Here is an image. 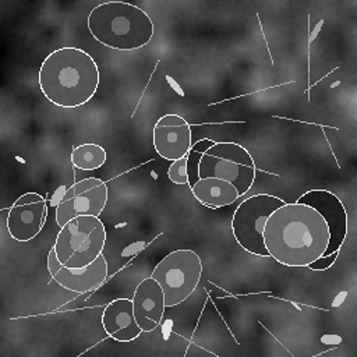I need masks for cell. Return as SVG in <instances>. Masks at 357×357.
<instances>
[{"label": "cell", "instance_id": "1", "mask_svg": "<svg viewBox=\"0 0 357 357\" xmlns=\"http://www.w3.org/2000/svg\"><path fill=\"white\" fill-rule=\"evenodd\" d=\"M264 243L276 262L303 268L322 257L329 243L325 219L314 208L300 202H286L268 218Z\"/></svg>", "mask_w": 357, "mask_h": 357}, {"label": "cell", "instance_id": "2", "mask_svg": "<svg viewBox=\"0 0 357 357\" xmlns=\"http://www.w3.org/2000/svg\"><path fill=\"white\" fill-rule=\"evenodd\" d=\"M99 67L89 53L79 47H60L42 61L39 86L53 105L74 109L85 105L96 92Z\"/></svg>", "mask_w": 357, "mask_h": 357}, {"label": "cell", "instance_id": "3", "mask_svg": "<svg viewBox=\"0 0 357 357\" xmlns=\"http://www.w3.org/2000/svg\"><path fill=\"white\" fill-rule=\"evenodd\" d=\"M86 21L91 35L116 50L139 49L153 36L151 17L131 3H102L89 13Z\"/></svg>", "mask_w": 357, "mask_h": 357}, {"label": "cell", "instance_id": "4", "mask_svg": "<svg viewBox=\"0 0 357 357\" xmlns=\"http://www.w3.org/2000/svg\"><path fill=\"white\" fill-rule=\"evenodd\" d=\"M106 229L98 216H77L60 227L53 248L63 266L84 268L103 251Z\"/></svg>", "mask_w": 357, "mask_h": 357}, {"label": "cell", "instance_id": "5", "mask_svg": "<svg viewBox=\"0 0 357 357\" xmlns=\"http://www.w3.org/2000/svg\"><path fill=\"white\" fill-rule=\"evenodd\" d=\"M255 173L251 153L236 142H213L201 155L198 163V178L215 177L229 181L240 195L251 188Z\"/></svg>", "mask_w": 357, "mask_h": 357}, {"label": "cell", "instance_id": "6", "mask_svg": "<svg viewBox=\"0 0 357 357\" xmlns=\"http://www.w3.org/2000/svg\"><path fill=\"white\" fill-rule=\"evenodd\" d=\"M202 273V262L192 250H176L167 254L152 271L160 284L166 307L183 303L197 289Z\"/></svg>", "mask_w": 357, "mask_h": 357}, {"label": "cell", "instance_id": "7", "mask_svg": "<svg viewBox=\"0 0 357 357\" xmlns=\"http://www.w3.org/2000/svg\"><path fill=\"white\" fill-rule=\"evenodd\" d=\"M283 204L286 201L279 197L257 194L237 206L231 219V231L241 248L258 257H269L264 243V227L272 212Z\"/></svg>", "mask_w": 357, "mask_h": 357}, {"label": "cell", "instance_id": "8", "mask_svg": "<svg viewBox=\"0 0 357 357\" xmlns=\"http://www.w3.org/2000/svg\"><path fill=\"white\" fill-rule=\"evenodd\" d=\"M107 202V187L100 178L89 177L67 188L56 206V222L61 227L77 216H98Z\"/></svg>", "mask_w": 357, "mask_h": 357}, {"label": "cell", "instance_id": "9", "mask_svg": "<svg viewBox=\"0 0 357 357\" xmlns=\"http://www.w3.org/2000/svg\"><path fill=\"white\" fill-rule=\"evenodd\" d=\"M296 202L314 208L325 219L329 230V243L321 258L337 254L347 234V212L339 197L328 190H310Z\"/></svg>", "mask_w": 357, "mask_h": 357}, {"label": "cell", "instance_id": "10", "mask_svg": "<svg viewBox=\"0 0 357 357\" xmlns=\"http://www.w3.org/2000/svg\"><path fill=\"white\" fill-rule=\"evenodd\" d=\"M47 216L45 198L38 192H25L8 208L6 220L10 236L17 241H29L35 238Z\"/></svg>", "mask_w": 357, "mask_h": 357}, {"label": "cell", "instance_id": "11", "mask_svg": "<svg viewBox=\"0 0 357 357\" xmlns=\"http://www.w3.org/2000/svg\"><path fill=\"white\" fill-rule=\"evenodd\" d=\"M155 151L166 160H177L191 149L190 124L178 114H165L153 126Z\"/></svg>", "mask_w": 357, "mask_h": 357}, {"label": "cell", "instance_id": "12", "mask_svg": "<svg viewBox=\"0 0 357 357\" xmlns=\"http://www.w3.org/2000/svg\"><path fill=\"white\" fill-rule=\"evenodd\" d=\"M132 311L137 324L142 332H152L156 329L166 310L165 294L160 284L152 278H146L137 286L132 296Z\"/></svg>", "mask_w": 357, "mask_h": 357}, {"label": "cell", "instance_id": "13", "mask_svg": "<svg viewBox=\"0 0 357 357\" xmlns=\"http://www.w3.org/2000/svg\"><path fill=\"white\" fill-rule=\"evenodd\" d=\"M102 325L106 335L117 342H131L142 333L130 298H116L109 303L102 314Z\"/></svg>", "mask_w": 357, "mask_h": 357}, {"label": "cell", "instance_id": "14", "mask_svg": "<svg viewBox=\"0 0 357 357\" xmlns=\"http://www.w3.org/2000/svg\"><path fill=\"white\" fill-rule=\"evenodd\" d=\"M106 278L107 262L102 254L92 264L84 268L61 266L56 275L52 276V279L61 287L75 293H86L99 286Z\"/></svg>", "mask_w": 357, "mask_h": 357}, {"label": "cell", "instance_id": "15", "mask_svg": "<svg viewBox=\"0 0 357 357\" xmlns=\"http://www.w3.org/2000/svg\"><path fill=\"white\" fill-rule=\"evenodd\" d=\"M191 192L197 201L209 208L230 205L240 197L237 188L231 183L215 177L198 178L191 185Z\"/></svg>", "mask_w": 357, "mask_h": 357}, {"label": "cell", "instance_id": "16", "mask_svg": "<svg viewBox=\"0 0 357 357\" xmlns=\"http://www.w3.org/2000/svg\"><path fill=\"white\" fill-rule=\"evenodd\" d=\"M71 162L79 170H95L106 162V151L98 144H82L73 149Z\"/></svg>", "mask_w": 357, "mask_h": 357}, {"label": "cell", "instance_id": "17", "mask_svg": "<svg viewBox=\"0 0 357 357\" xmlns=\"http://www.w3.org/2000/svg\"><path fill=\"white\" fill-rule=\"evenodd\" d=\"M167 176L170 181L176 184H188V169H187V156L180 158L169 166Z\"/></svg>", "mask_w": 357, "mask_h": 357}, {"label": "cell", "instance_id": "18", "mask_svg": "<svg viewBox=\"0 0 357 357\" xmlns=\"http://www.w3.org/2000/svg\"><path fill=\"white\" fill-rule=\"evenodd\" d=\"M61 266H63V265H61L60 259L57 258L56 250L52 247L50 251H49V254H47V269H49L50 275H52V276L56 275V272H57Z\"/></svg>", "mask_w": 357, "mask_h": 357}]
</instances>
